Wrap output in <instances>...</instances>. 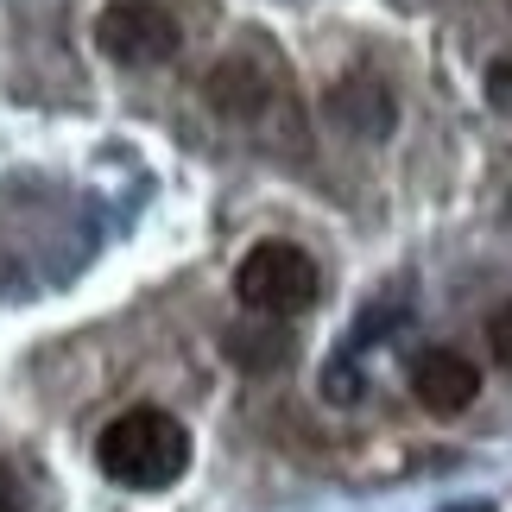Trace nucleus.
Returning a JSON list of instances; mask_svg holds the SVG:
<instances>
[{
  "label": "nucleus",
  "mask_w": 512,
  "mask_h": 512,
  "mask_svg": "<svg viewBox=\"0 0 512 512\" xmlns=\"http://www.w3.org/2000/svg\"><path fill=\"white\" fill-rule=\"evenodd\" d=\"M95 462H102L108 481L133 487V494H152V487H171L190 462V430L159 405L121 411L102 437H95Z\"/></svg>",
  "instance_id": "obj_1"
},
{
  "label": "nucleus",
  "mask_w": 512,
  "mask_h": 512,
  "mask_svg": "<svg viewBox=\"0 0 512 512\" xmlns=\"http://www.w3.org/2000/svg\"><path fill=\"white\" fill-rule=\"evenodd\" d=\"M317 260H310L304 247H291V241H260L241 260V272H234V298H241L253 317H298V310L317 304Z\"/></svg>",
  "instance_id": "obj_2"
},
{
  "label": "nucleus",
  "mask_w": 512,
  "mask_h": 512,
  "mask_svg": "<svg viewBox=\"0 0 512 512\" xmlns=\"http://www.w3.org/2000/svg\"><path fill=\"white\" fill-rule=\"evenodd\" d=\"M177 19L171 7H159V0H108L102 19H95V45H102V57H114V64L127 70H146V64H165V57H177Z\"/></svg>",
  "instance_id": "obj_3"
},
{
  "label": "nucleus",
  "mask_w": 512,
  "mask_h": 512,
  "mask_svg": "<svg viewBox=\"0 0 512 512\" xmlns=\"http://www.w3.org/2000/svg\"><path fill=\"white\" fill-rule=\"evenodd\" d=\"M411 392H418L424 411H437V418H456L481 399V367L468 361L456 348H424L418 361H411Z\"/></svg>",
  "instance_id": "obj_4"
},
{
  "label": "nucleus",
  "mask_w": 512,
  "mask_h": 512,
  "mask_svg": "<svg viewBox=\"0 0 512 512\" xmlns=\"http://www.w3.org/2000/svg\"><path fill=\"white\" fill-rule=\"evenodd\" d=\"M228 354H241V367H279L285 342H279V336H253V329H234V336H228Z\"/></svg>",
  "instance_id": "obj_5"
},
{
  "label": "nucleus",
  "mask_w": 512,
  "mask_h": 512,
  "mask_svg": "<svg viewBox=\"0 0 512 512\" xmlns=\"http://www.w3.org/2000/svg\"><path fill=\"white\" fill-rule=\"evenodd\" d=\"M487 348H494L500 367H512V304H500L494 317H487Z\"/></svg>",
  "instance_id": "obj_6"
},
{
  "label": "nucleus",
  "mask_w": 512,
  "mask_h": 512,
  "mask_svg": "<svg viewBox=\"0 0 512 512\" xmlns=\"http://www.w3.org/2000/svg\"><path fill=\"white\" fill-rule=\"evenodd\" d=\"M487 95H494V102L512 114V57H500V64L487 70Z\"/></svg>",
  "instance_id": "obj_7"
},
{
  "label": "nucleus",
  "mask_w": 512,
  "mask_h": 512,
  "mask_svg": "<svg viewBox=\"0 0 512 512\" xmlns=\"http://www.w3.org/2000/svg\"><path fill=\"white\" fill-rule=\"evenodd\" d=\"M0 512H26V487H19V475L7 462H0Z\"/></svg>",
  "instance_id": "obj_8"
}]
</instances>
